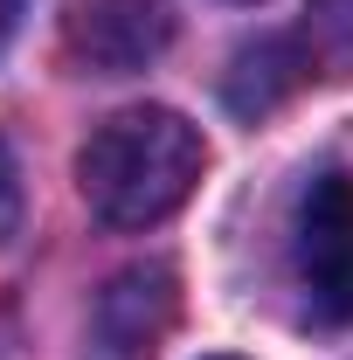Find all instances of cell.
<instances>
[{
  "mask_svg": "<svg viewBox=\"0 0 353 360\" xmlns=\"http://www.w3.org/2000/svg\"><path fill=\"white\" fill-rule=\"evenodd\" d=\"M208 146L201 132L167 111V104H132L111 111L77 153V187H84L90 215L111 229H153L187 208V194L201 187Z\"/></svg>",
  "mask_w": 353,
  "mask_h": 360,
  "instance_id": "6da1fadb",
  "label": "cell"
},
{
  "mask_svg": "<svg viewBox=\"0 0 353 360\" xmlns=\"http://www.w3.org/2000/svg\"><path fill=\"white\" fill-rule=\"evenodd\" d=\"M291 277L312 326H353V180L312 174L291 215Z\"/></svg>",
  "mask_w": 353,
  "mask_h": 360,
  "instance_id": "7a4b0ae2",
  "label": "cell"
},
{
  "mask_svg": "<svg viewBox=\"0 0 353 360\" xmlns=\"http://www.w3.org/2000/svg\"><path fill=\"white\" fill-rule=\"evenodd\" d=\"M174 42V0H63V49L97 77H132Z\"/></svg>",
  "mask_w": 353,
  "mask_h": 360,
  "instance_id": "3957f363",
  "label": "cell"
},
{
  "mask_svg": "<svg viewBox=\"0 0 353 360\" xmlns=\"http://www.w3.org/2000/svg\"><path fill=\"white\" fill-rule=\"evenodd\" d=\"M174 312H180V277L167 264L118 270L90 319V360H153L160 340L174 333Z\"/></svg>",
  "mask_w": 353,
  "mask_h": 360,
  "instance_id": "277c9868",
  "label": "cell"
},
{
  "mask_svg": "<svg viewBox=\"0 0 353 360\" xmlns=\"http://www.w3.org/2000/svg\"><path fill=\"white\" fill-rule=\"evenodd\" d=\"M21 229V180H14V153H7V139H0V243Z\"/></svg>",
  "mask_w": 353,
  "mask_h": 360,
  "instance_id": "5b68a950",
  "label": "cell"
},
{
  "mask_svg": "<svg viewBox=\"0 0 353 360\" xmlns=\"http://www.w3.org/2000/svg\"><path fill=\"white\" fill-rule=\"evenodd\" d=\"M14 21H21V0H0V49H7V35H14Z\"/></svg>",
  "mask_w": 353,
  "mask_h": 360,
  "instance_id": "8992f818",
  "label": "cell"
},
{
  "mask_svg": "<svg viewBox=\"0 0 353 360\" xmlns=\"http://www.w3.org/2000/svg\"><path fill=\"white\" fill-rule=\"evenodd\" d=\"M208 360H229V354H208Z\"/></svg>",
  "mask_w": 353,
  "mask_h": 360,
  "instance_id": "52a82bcc",
  "label": "cell"
}]
</instances>
